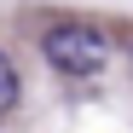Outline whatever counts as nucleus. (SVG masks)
I'll use <instances>...</instances> for the list:
<instances>
[{
  "instance_id": "f257e3e1",
  "label": "nucleus",
  "mask_w": 133,
  "mask_h": 133,
  "mask_svg": "<svg viewBox=\"0 0 133 133\" xmlns=\"http://www.w3.org/2000/svg\"><path fill=\"white\" fill-rule=\"evenodd\" d=\"M41 52H46V64L64 70V75H98L104 58H110V41L98 29H87V23H58V29L41 35Z\"/></svg>"
},
{
  "instance_id": "f03ea898",
  "label": "nucleus",
  "mask_w": 133,
  "mask_h": 133,
  "mask_svg": "<svg viewBox=\"0 0 133 133\" xmlns=\"http://www.w3.org/2000/svg\"><path fill=\"white\" fill-rule=\"evenodd\" d=\"M17 87H23V81H17V64L0 52V116H6V110L17 104Z\"/></svg>"
}]
</instances>
